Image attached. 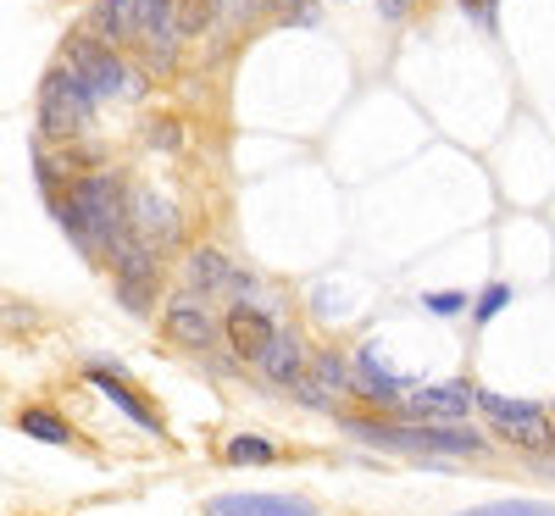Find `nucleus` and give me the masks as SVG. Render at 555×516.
<instances>
[{
	"label": "nucleus",
	"mask_w": 555,
	"mask_h": 516,
	"mask_svg": "<svg viewBox=\"0 0 555 516\" xmlns=\"http://www.w3.org/2000/svg\"><path fill=\"white\" fill-rule=\"evenodd\" d=\"M478 411L494 422L500 439H512L522 450H550L555 439V416H544V405L533 400H512V395H494V389H478Z\"/></svg>",
	"instance_id": "nucleus-5"
},
{
	"label": "nucleus",
	"mask_w": 555,
	"mask_h": 516,
	"mask_svg": "<svg viewBox=\"0 0 555 516\" xmlns=\"http://www.w3.org/2000/svg\"><path fill=\"white\" fill-rule=\"evenodd\" d=\"M83 378L95 384V389H101V395H106V400H112V405H117V411H122L128 422H133V428H145L151 439H167L162 416H156V411H151L145 400H139V395H133L128 384H122V372H117L112 361H83Z\"/></svg>",
	"instance_id": "nucleus-10"
},
{
	"label": "nucleus",
	"mask_w": 555,
	"mask_h": 516,
	"mask_svg": "<svg viewBox=\"0 0 555 516\" xmlns=\"http://www.w3.org/2000/svg\"><path fill=\"white\" fill-rule=\"evenodd\" d=\"M206 516H317L306 494H211Z\"/></svg>",
	"instance_id": "nucleus-13"
},
{
	"label": "nucleus",
	"mask_w": 555,
	"mask_h": 516,
	"mask_svg": "<svg viewBox=\"0 0 555 516\" xmlns=\"http://www.w3.org/2000/svg\"><path fill=\"white\" fill-rule=\"evenodd\" d=\"M467 306H473V300L461 295V289H434V295H423V311H428V317H461Z\"/></svg>",
	"instance_id": "nucleus-23"
},
{
	"label": "nucleus",
	"mask_w": 555,
	"mask_h": 516,
	"mask_svg": "<svg viewBox=\"0 0 555 516\" xmlns=\"http://www.w3.org/2000/svg\"><path fill=\"white\" fill-rule=\"evenodd\" d=\"M151 145H156V151H178V122H172V117L151 122Z\"/></svg>",
	"instance_id": "nucleus-24"
},
{
	"label": "nucleus",
	"mask_w": 555,
	"mask_h": 516,
	"mask_svg": "<svg viewBox=\"0 0 555 516\" xmlns=\"http://www.w3.org/2000/svg\"><path fill=\"white\" fill-rule=\"evenodd\" d=\"M183 289L190 295H234V300H245L256 289V278H245L222 250H195L190 261H183Z\"/></svg>",
	"instance_id": "nucleus-9"
},
{
	"label": "nucleus",
	"mask_w": 555,
	"mask_h": 516,
	"mask_svg": "<svg viewBox=\"0 0 555 516\" xmlns=\"http://www.w3.org/2000/svg\"><path fill=\"white\" fill-rule=\"evenodd\" d=\"M350 366H356V384L373 395L378 405H389V411H400V389H405V378L400 372H389L384 366V356H378V345H356V356H350Z\"/></svg>",
	"instance_id": "nucleus-16"
},
{
	"label": "nucleus",
	"mask_w": 555,
	"mask_h": 516,
	"mask_svg": "<svg viewBox=\"0 0 555 516\" xmlns=\"http://www.w3.org/2000/svg\"><path fill=\"white\" fill-rule=\"evenodd\" d=\"M261 372H267V384H278V389H295L300 378H306V345H300V334H278L272 339V350L256 361Z\"/></svg>",
	"instance_id": "nucleus-18"
},
{
	"label": "nucleus",
	"mask_w": 555,
	"mask_h": 516,
	"mask_svg": "<svg viewBox=\"0 0 555 516\" xmlns=\"http://www.w3.org/2000/svg\"><path fill=\"white\" fill-rule=\"evenodd\" d=\"M133 233L145 245H172L178 240V206L162 190H133Z\"/></svg>",
	"instance_id": "nucleus-15"
},
{
	"label": "nucleus",
	"mask_w": 555,
	"mask_h": 516,
	"mask_svg": "<svg viewBox=\"0 0 555 516\" xmlns=\"http://www.w3.org/2000/svg\"><path fill=\"white\" fill-rule=\"evenodd\" d=\"M505 306H512V284H489V289H483V295L473 300V322L483 327V322H494V317H500Z\"/></svg>",
	"instance_id": "nucleus-22"
},
{
	"label": "nucleus",
	"mask_w": 555,
	"mask_h": 516,
	"mask_svg": "<svg viewBox=\"0 0 555 516\" xmlns=\"http://www.w3.org/2000/svg\"><path fill=\"white\" fill-rule=\"evenodd\" d=\"M455 516H555L550 500H489V505H467Z\"/></svg>",
	"instance_id": "nucleus-21"
},
{
	"label": "nucleus",
	"mask_w": 555,
	"mask_h": 516,
	"mask_svg": "<svg viewBox=\"0 0 555 516\" xmlns=\"http://www.w3.org/2000/svg\"><path fill=\"white\" fill-rule=\"evenodd\" d=\"M345 434L361 439L366 450H389V455H423V461H478L489 439L467 422H384V416H350Z\"/></svg>",
	"instance_id": "nucleus-2"
},
{
	"label": "nucleus",
	"mask_w": 555,
	"mask_h": 516,
	"mask_svg": "<svg viewBox=\"0 0 555 516\" xmlns=\"http://www.w3.org/2000/svg\"><path fill=\"white\" fill-rule=\"evenodd\" d=\"M222 461L228 466H272L278 461V444L261 439V434H234V439L222 444Z\"/></svg>",
	"instance_id": "nucleus-20"
},
{
	"label": "nucleus",
	"mask_w": 555,
	"mask_h": 516,
	"mask_svg": "<svg viewBox=\"0 0 555 516\" xmlns=\"http://www.w3.org/2000/svg\"><path fill=\"white\" fill-rule=\"evenodd\" d=\"M473 405H478V389L467 378H450V384H428V389L405 395L395 416H405V422H461Z\"/></svg>",
	"instance_id": "nucleus-8"
},
{
	"label": "nucleus",
	"mask_w": 555,
	"mask_h": 516,
	"mask_svg": "<svg viewBox=\"0 0 555 516\" xmlns=\"http://www.w3.org/2000/svg\"><path fill=\"white\" fill-rule=\"evenodd\" d=\"M278 7H300V0H278Z\"/></svg>",
	"instance_id": "nucleus-27"
},
{
	"label": "nucleus",
	"mask_w": 555,
	"mask_h": 516,
	"mask_svg": "<svg viewBox=\"0 0 555 516\" xmlns=\"http://www.w3.org/2000/svg\"><path fill=\"white\" fill-rule=\"evenodd\" d=\"M461 7H467V17H478V23L494 17V0H461Z\"/></svg>",
	"instance_id": "nucleus-25"
},
{
	"label": "nucleus",
	"mask_w": 555,
	"mask_h": 516,
	"mask_svg": "<svg viewBox=\"0 0 555 516\" xmlns=\"http://www.w3.org/2000/svg\"><path fill=\"white\" fill-rule=\"evenodd\" d=\"M378 12L395 23V17H405V0H378Z\"/></svg>",
	"instance_id": "nucleus-26"
},
{
	"label": "nucleus",
	"mask_w": 555,
	"mask_h": 516,
	"mask_svg": "<svg viewBox=\"0 0 555 516\" xmlns=\"http://www.w3.org/2000/svg\"><path fill=\"white\" fill-rule=\"evenodd\" d=\"M62 62L89 83V95L95 101H133V95H145V78H139L112 44H101L95 34H73L62 44Z\"/></svg>",
	"instance_id": "nucleus-4"
},
{
	"label": "nucleus",
	"mask_w": 555,
	"mask_h": 516,
	"mask_svg": "<svg viewBox=\"0 0 555 516\" xmlns=\"http://www.w3.org/2000/svg\"><path fill=\"white\" fill-rule=\"evenodd\" d=\"M51 217L62 222V233L83 250V256H101L112 261L133 233V190L122 183V172H83L73 178V190L51 206Z\"/></svg>",
	"instance_id": "nucleus-1"
},
{
	"label": "nucleus",
	"mask_w": 555,
	"mask_h": 516,
	"mask_svg": "<svg viewBox=\"0 0 555 516\" xmlns=\"http://www.w3.org/2000/svg\"><path fill=\"white\" fill-rule=\"evenodd\" d=\"M550 416H555V405H550Z\"/></svg>",
	"instance_id": "nucleus-28"
},
{
	"label": "nucleus",
	"mask_w": 555,
	"mask_h": 516,
	"mask_svg": "<svg viewBox=\"0 0 555 516\" xmlns=\"http://www.w3.org/2000/svg\"><path fill=\"white\" fill-rule=\"evenodd\" d=\"M106 267H112V289H117V300H122L128 311H151V300H156V272H162L156 245L128 240Z\"/></svg>",
	"instance_id": "nucleus-6"
},
{
	"label": "nucleus",
	"mask_w": 555,
	"mask_h": 516,
	"mask_svg": "<svg viewBox=\"0 0 555 516\" xmlns=\"http://www.w3.org/2000/svg\"><path fill=\"white\" fill-rule=\"evenodd\" d=\"M162 322H167V339H172V345H190V350H206V345L217 339V317H211L206 295H190V289H183L178 300H167Z\"/></svg>",
	"instance_id": "nucleus-11"
},
{
	"label": "nucleus",
	"mask_w": 555,
	"mask_h": 516,
	"mask_svg": "<svg viewBox=\"0 0 555 516\" xmlns=\"http://www.w3.org/2000/svg\"><path fill=\"white\" fill-rule=\"evenodd\" d=\"M350 384H356V366L339 350H322V356H311V366H306V378L295 384V395H300V405H334L339 395H350Z\"/></svg>",
	"instance_id": "nucleus-12"
},
{
	"label": "nucleus",
	"mask_w": 555,
	"mask_h": 516,
	"mask_svg": "<svg viewBox=\"0 0 555 516\" xmlns=\"http://www.w3.org/2000/svg\"><path fill=\"white\" fill-rule=\"evenodd\" d=\"M89 28H95V39L112 44V51H122V44H139V0H95Z\"/></svg>",
	"instance_id": "nucleus-17"
},
{
	"label": "nucleus",
	"mask_w": 555,
	"mask_h": 516,
	"mask_svg": "<svg viewBox=\"0 0 555 516\" xmlns=\"http://www.w3.org/2000/svg\"><path fill=\"white\" fill-rule=\"evenodd\" d=\"M222 334H228V350H234V361H261V356L272 350V339H278V322H272L267 306L234 300V306H228V317H222Z\"/></svg>",
	"instance_id": "nucleus-7"
},
{
	"label": "nucleus",
	"mask_w": 555,
	"mask_h": 516,
	"mask_svg": "<svg viewBox=\"0 0 555 516\" xmlns=\"http://www.w3.org/2000/svg\"><path fill=\"white\" fill-rule=\"evenodd\" d=\"M178 7L183 0H139V44L156 51V67L172 62V44L183 39L178 34Z\"/></svg>",
	"instance_id": "nucleus-14"
},
{
	"label": "nucleus",
	"mask_w": 555,
	"mask_h": 516,
	"mask_svg": "<svg viewBox=\"0 0 555 516\" xmlns=\"http://www.w3.org/2000/svg\"><path fill=\"white\" fill-rule=\"evenodd\" d=\"M17 434L34 439V444H73V428H67L56 411H44V405H28V411L17 416Z\"/></svg>",
	"instance_id": "nucleus-19"
},
{
	"label": "nucleus",
	"mask_w": 555,
	"mask_h": 516,
	"mask_svg": "<svg viewBox=\"0 0 555 516\" xmlns=\"http://www.w3.org/2000/svg\"><path fill=\"white\" fill-rule=\"evenodd\" d=\"M95 95H89V83L67 67V62H56L51 73H44V83H39V139H56V145H67V139H78L83 128H89V117H95Z\"/></svg>",
	"instance_id": "nucleus-3"
}]
</instances>
